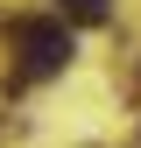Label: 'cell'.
<instances>
[{
	"mask_svg": "<svg viewBox=\"0 0 141 148\" xmlns=\"http://www.w3.org/2000/svg\"><path fill=\"white\" fill-rule=\"evenodd\" d=\"M14 49H21V78H57L78 57L64 21H14Z\"/></svg>",
	"mask_w": 141,
	"mask_h": 148,
	"instance_id": "cell-1",
	"label": "cell"
},
{
	"mask_svg": "<svg viewBox=\"0 0 141 148\" xmlns=\"http://www.w3.org/2000/svg\"><path fill=\"white\" fill-rule=\"evenodd\" d=\"M70 21H106V0H57Z\"/></svg>",
	"mask_w": 141,
	"mask_h": 148,
	"instance_id": "cell-2",
	"label": "cell"
}]
</instances>
